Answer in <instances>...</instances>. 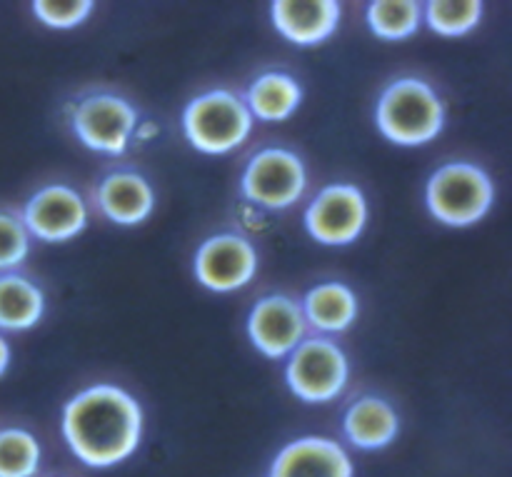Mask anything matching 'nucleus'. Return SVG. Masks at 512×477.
Returning a JSON list of instances; mask_svg holds the SVG:
<instances>
[{
	"instance_id": "nucleus-1",
	"label": "nucleus",
	"mask_w": 512,
	"mask_h": 477,
	"mask_svg": "<svg viewBox=\"0 0 512 477\" xmlns=\"http://www.w3.org/2000/svg\"><path fill=\"white\" fill-rule=\"evenodd\" d=\"M60 428L65 445L80 463L108 470L133 458L140 448L143 410L118 385H90L65 403Z\"/></svg>"
},
{
	"instance_id": "nucleus-2",
	"label": "nucleus",
	"mask_w": 512,
	"mask_h": 477,
	"mask_svg": "<svg viewBox=\"0 0 512 477\" xmlns=\"http://www.w3.org/2000/svg\"><path fill=\"white\" fill-rule=\"evenodd\" d=\"M445 103L430 83L415 75L393 80L375 105L378 130L395 145L418 148L438 138L445 128Z\"/></svg>"
},
{
	"instance_id": "nucleus-3",
	"label": "nucleus",
	"mask_w": 512,
	"mask_h": 477,
	"mask_svg": "<svg viewBox=\"0 0 512 477\" xmlns=\"http://www.w3.org/2000/svg\"><path fill=\"white\" fill-rule=\"evenodd\" d=\"M185 140L203 155H228L253 133V115L238 93L213 88L183 110Z\"/></svg>"
},
{
	"instance_id": "nucleus-4",
	"label": "nucleus",
	"mask_w": 512,
	"mask_h": 477,
	"mask_svg": "<svg viewBox=\"0 0 512 477\" xmlns=\"http://www.w3.org/2000/svg\"><path fill=\"white\" fill-rule=\"evenodd\" d=\"M495 185L480 165L445 163L425 185V205L430 215L450 228H470L490 213Z\"/></svg>"
},
{
	"instance_id": "nucleus-5",
	"label": "nucleus",
	"mask_w": 512,
	"mask_h": 477,
	"mask_svg": "<svg viewBox=\"0 0 512 477\" xmlns=\"http://www.w3.org/2000/svg\"><path fill=\"white\" fill-rule=\"evenodd\" d=\"M138 125L135 105L110 90H93L70 108V128L75 138L93 153L123 155Z\"/></svg>"
},
{
	"instance_id": "nucleus-6",
	"label": "nucleus",
	"mask_w": 512,
	"mask_h": 477,
	"mask_svg": "<svg viewBox=\"0 0 512 477\" xmlns=\"http://www.w3.org/2000/svg\"><path fill=\"white\" fill-rule=\"evenodd\" d=\"M308 190V168L288 148H260L240 173V193L263 210H288Z\"/></svg>"
},
{
	"instance_id": "nucleus-7",
	"label": "nucleus",
	"mask_w": 512,
	"mask_h": 477,
	"mask_svg": "<svg viewBox=\"0 0 512 477\" xmlns=\"http://www.w3.org/2000/svg\"><path fill=\"white\" fill-rule=\"evenodd\" d=\"M350 378L348 355L330 338H305L285 365V383L303 403H330Z\"/></svg>"
},
{
	"instance_id": "nucleus-8",
	"label": "nucleus",
	"mask_w": 512,
	"mask_h": 477,
	"mask_svg": "<svg viewBox=\"0 0 512 477\" xmlns=\"http://www.w3.org/2000/svg\"><path fill=\"white\" fill-rule=\"evenodd\" d=\"M368 225V200L353 183H333L318 190L305 210V230L323 245H350Z\"/></svg>"
},
{
	"instance_id": "nucleus-9",
	"label": "nucleus",
	"mask_w": 512,
	"mask_h": 477,
	"mask_svg": "<svg viewBox=\"0 0 512 477\" xmlns=\"http://www.w3.org/2000/svg\"><path fill=\"white\" fill-rule=\"evenodd\" d=\"M193 268L198 283L210 293H235L258 273V250L240 233L210 235L200 243Z\"/></svg>"
},
{
	"instance_id": "nucleus-10",
	"label": "nucleus",
	"mask_w": 512,
	"mask_h": 477,
	"mask_svg": "<svg viewBox=\"0 0 512 477\" xmlns=\"http://www.w3.org/2000/svg\"><path fill=\"white\" fill-rule=\"evenodd\" d=\"M20 220L30 238L43 243H65L88 228V205L75 188L53 183L30 195Z\"/></svg>"
},
{
	"instance_id": "nucleus-11",
	"label": "nucleus",
	"mask_w": 512,
	"mask_h": 477,
	"mask_svg": "<svg viewBox=\"0 0 512 477\" xmlns=\"http://www.w3.org/2000/svg\"><path fill=\"white\" fill-rule=\"evenodd\" d=\"M308 335V323L288 295H265L248 315V338L260 355L270 360L288 358Z\"/></svg>"
},
{
	"instance_id": "nucleus-12",
	"label": "nucleus",
	"mask_w": 512,
	"mask_h": 477,
	"mask_svg": "<svg viewBox=\"0 0 512 477\" xmlns=\"http://www.w3.org/2000/svg\"><path fill=\"white\" fill-rule=\"evenodd\" d=\"M355 465L348 450L330 438L305 435L293 440L270 463L265 477H353Z\"/></svg>"
},
{
	"instance_id": "nucleus-13",
	"label": "nucleus",
	"mask_w": 512,
	"mask_h": 477,
	"mask_svg": "<svg viewBox=\"0 0 512 477\" xmlns=\"http://www.w3.org/2000/svg\"><path fill=\"white\" fill-rule=\"evenodd\" d=\"M95 203L100 213L115 225H140L153 215L155 190L138 170L120 168L105 175L95 190Z\"/></svg>"
},
{
	"instance_id": "nucleus-14",
	"label": "nucleus",
	"mask_w": 512,
	"mask_h": 477,
	"mask_svg": "<svg viewBox=\"0 0 512 477\" xmlns=\"http://www.w3.org/2000/svg\"><path fill=\"white\" fill-rule=\"evenodd\" d=\"M270 20L285 40L295 45H318L338 30L340 3L335 0H275L270 5Z\"/></svg>"
},
{
	"instance_id": "nucleus-15",
	"label": "nucleus",
	"mask_w": 512,
	"mask_h": 477,
	"mask_svg": "<svg viewBox=\"0 0 512 477\" xmlns=\"http://www.w3.org/2000/svg\"><path fill=\"white\" fill-rule=\"evenodd\" d=\"M400 420L393 405L378 395H360L345 408L343 435L358 450H383L398 438Z\"/></svg>"
},
{
	"instance_id": "nucleus-16",
	"label": "nucleus",
	"mask_w": 512,
	"mask_h": 477,
	"mask_svg": "<svg viewBox=\"0 0 512 477\" xmlns=\"http://www.w3.org/2000/svg\"><path fill=\"white\" fill-rule=\"evenodd\" d=\"M303 103V88L285 70H265L250 83L245 93V105L250 115L265 123L288 120Z\"/></svg>"
},
{
	"instance_id": "nucleus-17",
	"label": "nucleus",
	"mask_w": 512,
	"mask_h": 477,
	"mask_svg": "<svg viewBox=\"0 0 512 477\" xmlns=\"http://www.w3.org/2000/svg\"><path fill=\"white\" fill-rule=\"evenodd\" d=\"M305 323L320 333H345L358 318V298L345 283H320L305 293L303 305Z\"/></svg>"
},
{
	"instance_id": "nucleus-18",
	"label": "nucleus",
	"mask_w": 512,
	"mask_h": 477,
	"mask_svg": "<svg viewBox=\"0 0 512 477\" xmlns=\"http://www.w3.org/2000/svg\"><path fill=\"white\" fill-rule=\"evenodd\" d=\"M45 313L40 285L20 273H0V330L23 333L35 328Z\"/></svg>"
},
{
	"instance_id": "nucleus-19",
	"label": "nucleus",
	"mask_w": 512,
	"mask_h": 477,
	"mask_svg": "<svg viewBox=\"0 0 512 477\" xmlns=\"http://www.w3.org/2000/svg\"><path fill=\"white\" fill-rule=\"evenodd\" d=\"M368 28L383 40H405L418 33L423 5L413 0H375L368 5Z\"/></svg>"
},
{
	"instance_id": "nucleus-20",
	"label": "nucleus",
	"mask_w": 512,
	"mask_h": 477,
	"mask_svg": "<svg viewBox=\"0 0 512 477\" xmlns=\"http://www.w3.org/2000/svg\"><path fill=\"white\" fill-rule=\"evenodd\" d=\"M40 460L43 450L30 430H0V477H38Z\"/></svg>"
},
{
	"instance_id": "nucleus-21",
	"label": "nucleus",
	"mask_w": 512,
	"mask_h": 477,
	"mask_svg": "<svg viewBox=\"0 0 512 477\" xmlns=\"http://www.w3.org/2000/svg\"><path fill=\"white\" fill-rule=\"evenodd\" d=\"M483 18V3L478 0H465V3H450V0H433L425 3V20L430 30L443 38H460L470 30L478 28Z\"/></svg>"
},
{
	"instance_id": "nucleus-22",
	"label": "nucleus",
	"mask_w": 512,
	"mask_h": 477,
	"mask_svg": "<svg viewBox=\"0 0 512 477\" xmlns=\"http://www.w3.org/2000/svg\"><path fill=\"white\" fill-rule=\"evenodd\" d=\"M30 253V235L13 210H0V273H13Z\"/></svg>"
},
{
	"instance_id": "nucleus-23",
	"label": "nucleus",
	"mask_w": 512,
	"mask_h": 477,
	"mask_svg": "<svg viewBox=\"0 0 512 477\" xmlns=\"http://www.w3.org/2000/svg\"><path fill=\"white\" fill-rule=\"evenodd\" d=\"M93 8L95 5L90 0H65V3H60V0H38V3H33L35 18L55 30H70L75 25L85 23Z\"/></svg>"
},
{
	"instance_id": "nucleus-24",
	"label": "nucleus",
	"mask_w": 512,
	"mask_h": 477,
	"mask_svg": "<svg viewBox=\"0 0 512 477\" xmlns=\"http://www.w3.org/2000/svg\"><path fill=\"white\" fill-rule=\"evenodd\" d=\"M10 358H13V353H10V343L3 338V335H0V378L8 373Z\"/></svg>"
},
{
	"instance_id": "nucleus-25",
	"label": "nucleus",
	"mask_w": 512,
	"mask_h": 477,
	"mask_svg": "<svg viewBox=\"0 0 512 477\" xmlns=\"http://www.w3.org/2000/svg\"><path fill=\"white\" fill-rule=\"evenodd\" d=\"M155 133H158V125L145 123V125H138V130H135V138L150 140V138H155Z\"/></svg>"
}]
</instances>
